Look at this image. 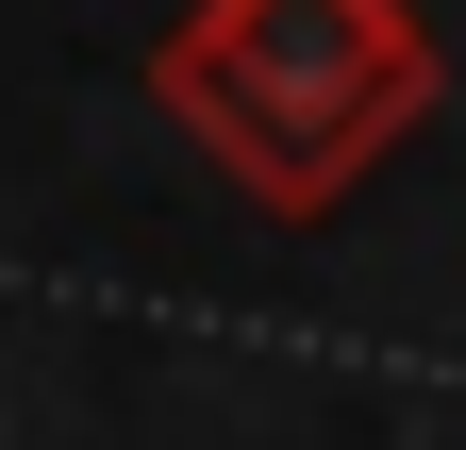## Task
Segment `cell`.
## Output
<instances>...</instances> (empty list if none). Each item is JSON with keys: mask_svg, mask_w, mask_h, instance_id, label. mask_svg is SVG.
<instances>
[{"mask_svg": "<svg viewBox=\"0 0 466 450\" xmlns=\"http://www.w3.org/2000/svg\"><path fill=\"white\" fill-rule=\"evenodd\" d=\"M167 118H184L267 217H333L367 167L433 118L450 50L417 0H200L167 34Z\"/></svg>", "mask_w": 466, "mask_h": 450, "instance_id": "1", "label": "cell"}]
</instances>
